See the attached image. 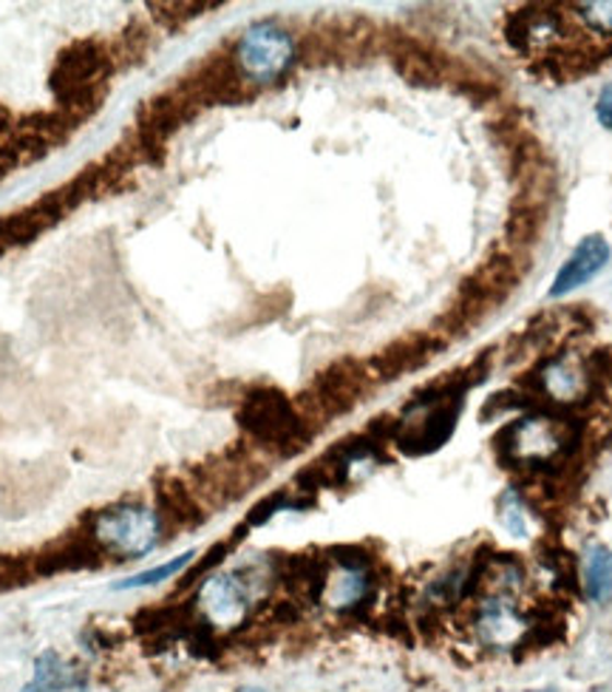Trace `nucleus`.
<instances>
[{"instance_id":"f257e3e1","label":"nucleus","mask_w":612,"mask_h":692,"mask_svg":"<svg viewBox=\"0 0 612 692\" xmlns=\"http://www.w3.org/2000/svg\"><path fill=\"white\" fill-rule=\"evenodd\" d=\"M238 423L252 441L275 448L279 455H295L309 441V423L279 389H256L244 398Z\"/></svg>"},{"instance_id":"a211bd4d","label":"nucleus","mask_w":612,"mask_h":692,"mask_svg":"<svg viewBox=\"0 0 612 692\" xmlns=\"http://www.w3.org/2000/svg\"><path fill=\"white\" fill-rule=\"evenodd\" d=\"M542 224L544 210L536 208L533 202H528L525 208L514 210V216H510L508 222V233L516 245H530V242H536V236L542 233Z\"/></svg>"},{"instance_id":"ddd939ff","label":"nucleus","mask_w":612,"mask_h":692,"mask_svg":"<svg viewBox=\"0 0 612 692\" xmlns=\"http://www.w3.org/2000/svg\"><path fill=\"white\" fill-rule=\"evenodd\" d=\"M395 66H397V71H400V74L409 80V83L432 85V83H437L439 78H443L437 57L428 55V51H423V49H414V46H409V49H403V51H397Z\"/></svg>"},{"instance_id":"f03ea898","label":"nucleus","mask_w":612,"mask_h":692,"mask_svg":"<svg viewBox=\"0 0 612 692\" xmlns=\"http://www.w3.org/2000/svg\"><path fill=\"white\" fill-rule=\"evenodd\" d=\"M114 57L105 46L94 40H80L57 57L51 71V89L69 112H85L89 105H97L108 89Z\"/></svg>"},{"instance_id":"f8f14e48","label":"nucleus","mask_w":612,"mask_h":692,"mask_svg":"<svg viewBox=\"0 0 612 692\" xmlns=\"http://www.w3.org/2000/svg\"><path fill=\"white\" fill-rule=\"evenodd\" d=\"M585 588L596 605L612 599V551L607 546H590L585 560Z\"/></svg>"},{"instance_id":"f3484780","label":"nucleus","mask_w":612,"mask_h":692,"mask_svg":"<svg viewBox=\"0 0 612 692\" xmlns=\"http://www.w3.org/2000/svg\"><path fill=\"white\" fill-rule=\"evenodd\" d=\"M193 556H196V551L181 553V556H176V560L165 562V565H160V567H151V571H142V574L131 576V579L119 582V585H117V590H131V588H151V585H160V582H165V579H170V576L181 574V571H185V567H188V565H190V562H193Z\"/></svg>"},{"instance_id":"39448f33","label":"nucleus","mask_w":612,"mask_h":692,"mask_svg":"<svg viewBox=\"0 0 612 692\" xmlns=\"http://www.w3.org/2000/svg\"><path fill=\"white\" fill-rule=\"evenodd\" d=\"M519 267L505 256H494L485 265H480L462 281L457 301H454L448 321H457L459 327H471V324L482 321L487 313H494L510 298L516 288H519Z\"/></svg>"},{"instance_id":"412c9836","label":"nucleus","mask_w":612,"mask_h":692,"mask_svg":"<svg viewBox=\"0 0 612 692\" xmlns=\"http://www.w3.org/2000/svg\"><path fill=\"white\" fill-rule=\"evenodd\" d=\"M596 114H599V122L604 128H612V85H607L601 92L599 105H596Z\"/></svg>"},{"instance_id":"20e7f679","label":"nucleus","mask_w":612,"mask_h":692,"mask_svg":"<svg viewBox=\"0 0 612 692\" xmlns=\"http://www.w3.org/2000/svg\"><path fill=\"white\" fill-rule=\"evenodd\" d=\"M238 74L244 83L256 89V85H270L279 78H284L286 69L295 60V40L293 35L281 28L279 23L261 21L252 23L236 43L233 51Z\"/></svg>"},{"instance_id":"6ab92c4d","label":"nucleus","mask_w":612,"mask_h":692,"mask_svg":"<svg viewBox=\"0 0 612 692\" xmlns=\"http://www.w3.org/2000/svg\"><path fill=\"white\" fill-rule=\"evenodd\" d=\"M578 17L596 32V35L612 37V0H596V3H578Z\"/></svg>"},{"instance_id":"9d476101","label":"nucleus","mask_w":612,"mask_h":692,"mask_svg":"<svg viewBox=\"0 0 612 692\" xmlns=\"http://www.w3.org/2000/svg\"><path fill=\"white\" fill-rule=\"evenodd\" d=\"M610 261V245L607 238L592 233V236H585L576 245V250L570 253V259L564 261L562 270H558L553 288H550V295L553 298H562V295L573 293V290L585 288L587 281L596 279Z\"/></svg>"},{"instance_id":"7ed1b4c3","label":"nucleus","mask_w":612,"mask_h":692,"mask_svg":"<svg viewBox=\"0 0 612 692\" xmlns=\"http://www.w3.org/2000/svg\"><path fill=\"white\" fill-rule=\"evenodd\" d=\"M162 528L165 525H162L160 511L128 503L103 511L94 523L91 537L97 539V546L105 553H114L119 560H140L160 546Z\"/></svg>"},{"instance_id":"0eeeda50","label":"nucleus","mask_w":612,"mask_h":692,"mask_svg":"<svg viewBox=\"0 0 612 692\" xmlns=\"http://www.w3.org/2000/svg\"><path fill=\"white\" fill-rule=\"evenodd\" d=\"M369 378L372 375L366 366H357L352 364V361H346V364H334L332 370L318 375L313 389H309L306 398L301 400V406H304V412L301 414L309 420V414L334 418V414L349 412V409L361 400V395L366 392Z\"/></svg>"},{"instance_id":"1a4fd4ad","label":"nucleus","mask_w":612,"mask_h":692,"mask_svg":"<svg viewBox=\"0 0 612 692\" xmlns=\"http://www.w3.org/2000/svg\"><path fill=\"white\" fill-rule=\"evenodd\" d=\"M439 350H443V341L434 332H417V336L400 338V341L386 347L372 361V378H400L403 372L420 370V366L428 364L434 355H439Z\"/></svg>"},{"instance_id":"dca6fc26","label":"nucleus","mask_w":612,"mask_h":692,"mask_svg":"<svg viewBox=\"0 0 612 692\" xmlns=\"http://www.w3.org/2000/svg\"><path fill=\"white\" fill-rule=\"evenodd\" d=\"M35 684L40 687V690L49 692V690H63V687L80 684V679L74 676V670H69V667L60 661V656H55V653H43V656L37 658Z\"/></svg>"},{"instance_id":"5701e85b","label":"nucleus","mask_w":612,"mask_h":692,"mask_svg":"<svg viewBox=\"0 0 612 692\" xmlns=\"http://www.w3.org/2000/svg\"><path fill=\"white\" fill-rule=\"evenodd\" d=\"M23 692H46V690H40V687H37V684H28Z\"/></svg>"},{"instance_id":"6e6552de","label":"nucleus","mask_w":612,"mask_h":692,"mask_svg":"<svg viewBox=\"0 0 612 692\" xmlns=\"http://www.w3.org/2000/svg\"><path fill=\"white\" fill-rule=\"evenodd\" d=\"M414 409H423V414H420L409 429H403V434L397 437V443H400V448H403L405 455H411V457L437 451V448L451 437L454 429H457L459 398H446V400L417 398Z\"/></svg>"},{"instance_id":"aec40b11","label":"nucleus","mask_w":612,"mask_h":692,"mask_svg":"<svg viewBox=\"0 0 612 692\" xmlns=\"http://www.w3.org/2000/svg\"><path fill=\"white\" fill-rule=\"evenodd\" d=\"M502 523H505V528H508L514 537H525V531H528L522 503L516 500V494L505 496V505H502Z\"/></svg>"},{"instance_id":"4be33fe9","label":"nucleus","mask_w":612,"mask_h":692,"mask_svg":"<svg viewBox=\"0 0 612 692\" xmlns=\"http://www.w3.org/2000/svg\"><path fill=\"white\" fill-rule=\"evenodd\" d=\"M9 128H12V114H9L7 108L0 105V133H7Z\"/></svg>"},{"instance_id":"2eb2a0df","label":"nucleus","mask_w":612,"mask_h":692,"mask_svg":"<svg viewBox=\"0 0 612 692\" xmlns=\"http://www.w3.org/2000/svg\"><path fill=\"white\" fill-rule=\"evenodd\" d=\"M369 588V579L363 574V567L346 565L341 576H334V582L329 585V599H332L334 608H352L355 601H361Z\"/></svg>"},{"instance_id":"4468645a","label":"nucleus","mask_w":612,"mask_h":692,"mask_svg":"<svg viewBox=\"0 0 612 692\" xmlns=\"http://www.w3.org/2000/svg\"><path fill=\"white\" fill-rule=\"evenodd\" d=\"M542 380L544 389H548L556 400L573 398V395L581 392V386H585V375H581L576 366L567 364V361H553V364L544 370Z\"/></svg>"},{"instance_id":"423d86ee","label":"nucleus","mask_w":612,"mask_h":692,"mask_svg":"<svg viewBox=\"0 0 612 692\" xmlns=\"http://www.w3.org/2000/svg\"><path fill=\"white\" fill-rule=\"evenodd\" d=\"M499 451L505 460L519 466H544L558 455L567 443L556 420L533 414L510 423L505 434H499Z\"/></svg>"},{"instance_id":"9b49d317","label":"nucleus","mask_w":612,"mask_h":692,"mask_svg":"<svg viewBox=\"0 0 612 692\" xmlns=\"http://www.w3.org/2000/svg\"><path fill=\"white\" fill-rule=\"evenodd\" d=\"M199 605H202L204 615L210 624L216 628H236L247 615V588L236 576H213L202 585L199 594Z\"/></svg>"}]
</instances>
